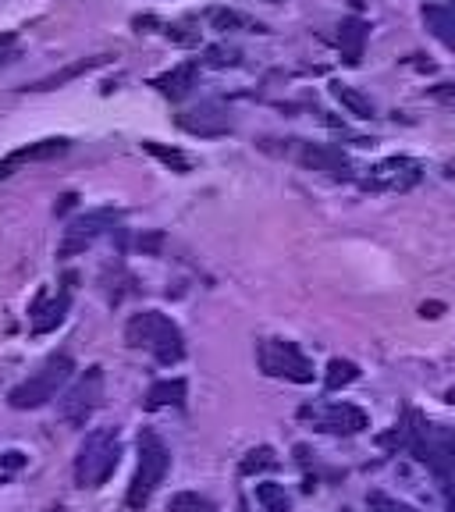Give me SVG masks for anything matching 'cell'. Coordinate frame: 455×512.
I'll return each instance as SVG.
<instances>
[{
  "mask_svg": "<svg viewBox=\"0 0 455 512\" xmlns=\"http://www.w3.org/2000/svg\"><path fill=\"white\" fill-rule=\"evenodd\" d=\"M185 381L175 377V381H157L146 392V409H164V406H185Z\"/></svg>",
  "mask_w": 455,
  "mask_h": 512,
  "instance_id": "14",
  "label": "cell"
},
{
  "mask_svg": "<svg viewBox=\"0 0 455 512\" xmlns=\"http://www.w3.org/2000/svg\"><path fill=\"white\" fill-rule=\"evenodd\" d=\"M168 512H217V509L210 505V498L196 495V491H178L168 502Z\"/></svg>",
  "mask_w": 455,
  "mask_h": 512,
  "instance_id": "20",
  "label": "cell"
},
{
  "mask_svg": "<svg viewBox=\"0 0 455 512\" xmlns=\"http://www.w3.org/2000/svg\"><path fill=\"white\" fill-rule=\"evenodd\" d=\"M192 75H196V64H182L178 72H171V75H164V79H160V89H164V93L182 96L185 89L192 86Z\"/></svg>",
  "mask_w": 455,
  "mask_h": 512,
  "instance_id": "21",
  "label": "cell"
},
{
  "mask_svg": "<svg viewBox=\"0 0 455 512\" xmlns=\"http://www.w3.org/2000/svg\"><path fill=\"white\" fill-rule=\"evenodd\" d=\"M256 502L264 505V512H292V502H288L285 488H281V484H274V480L256 484Z\"/></svg>",
  "mask_w": 455,
  "mask_h": 512,
  "instance_id": "17",
  "label": "cell"
},
{
  "mask_svg": "<svg viewBox=\"0 0 455 512\" xmlns=\"http://www.w3.org/2000/svg\"><path fill=\"white\" fill-rule=\"evenodd\" d=\"M434 100L455 111V82H445V86H434Z\"/></svg>",
  "mask_w": 455,
  "mask_h": 512,
  "instance_id": "23",
  "label": "cell"
},
{
  "mask_svg": "<svg viewBox=\"0 0 455 512\" xmlns=\"http://www.w3.org/2000/svg\"><path fill=\"white\" fill-rule=\"evenodd\" d=\"M146 150H150L153 157H160V160H164V164H175L178 171H189V160H185L178 150H164V146H157V143H146Z\"/></svg>",
  "mask_w": 455,
  "mask_h": 512,
  "instance_id": "22",
  "label": "cell"
},
{
  "mask_svg": "<svg viewBox=\"0 0 455 512\" xmlns=\"http://www.w3.org/2000/svg\"><path fill=\"white\" fill-rule=\"evenodd\" d=\"M317 427L328 434H360L367 431V413L360 406H349V402H335V406L317 413Z\"/></svg>",
  "mask_w": 455,
  "mask_h": 512,
  "instance_id": "9",
  "label": "cell"
},
{
  "mask_svg": "<svg viewBox=\"0 0 455 512\" xmlns=\"http://www.w3.org/2000/svg\"><path fill=\"white\" fill-rule=\"evenodd\" d=\"M64 313H68V292H61V296L47 306H43V299H40L36 310H32V335H47V331H54L64 320Z\"/></svg>",
  "mask_w": 455,
  "mask_h": 512,
  "instance_id": "13",
  "label": "cell"
},
{
  "mask_svg": "<svg viewBox=\"0 0 455 512\" xmlns=\"http://www.w3.org/2000/svg\"><path fill=\"white\" fill-rule=\"evenodd\" d=\"M125 342L132 349H146L157 363L171 367L185 356V338L178 331V324L171 317L157 310H146V313H136V317L125 324Z\"/></svg>",
  "mask_w": 455,
  "mask_h": 512,
  "instance_id": "1",
  "label": "cell"
},
{
  "mask_svg": "<svg viewBox=\"0 0 455 512\" xmlns=\"http://www.w3.org/2000/svg\"><path fill=\"white\" fill-rule=\"evenodd\" d=\"M409 445H413L416 459L431 466L434 473H441V477L455 470V434H448L445 427H438V424H420V420H416Z\"/></svg>",
  "mask_w": 455,
  "mask_h": 512,
  "instance_id": "7",
  "label": "cell"
},
{
  "mask_svg": "<svg viewBox=\"0 0 455 512\" xmlns=\"http://www.w3.org/2000/svg\"><path fill=\"white\" fill-rule=\"evenodd\" d=\"M64 150H68V143H64V139H47V143L15 150L11 157L0 160V178L15 175V168H22V164H29V160H47V157H57V153H64Z\"/></svg>",
  "mask_w": 455,
  "mask_h": 512,
  "instance_id": "11",
  "label": "cell"
},
{
  "mask_svg": "<svg viewBox=\"0 0 455 512\" xmlns=\"http://www.w3.org/2000/svg\"><path fill=\"white\" fill-rule=\"evenodd\" d=\"M363 36H367V29H363V22H356V18H349V22L342 25V54L349 64H356L363 57Z\"/></svg>",
  "mask_w": 455,
  "mask_h": 512,
  "instance_id": "16",
  "label": "cell"
},
{
  "mask_svg": "<svg viewBox=\"0 0 455 512\" xmlns=\"http://www.w3.org/2000/svg\"><path fill=\"white\" fill-rule=\"evenodd\" d=\"M303 164L313 171H324L331 178H349V160L342 157L338 150H328V146H306L303 150Z\"/></svg>",
  "mask_w": 455,
  "mask_h": 512,
  "instance_id": "12",
  "label": "cell"
},
{
  "mask_svg": "<svg viewBox=\"0 0 455 512\" xmlns=\"http://www.w3.org/2000/svg\"><path fill=\"white\" fill-rule=\"evenodd\" d=\"M360 377V367L352 360H331L328 363V374H324V384H328L331 392H338V388H345V384H352Z\"/></svg>",
  "mask_w": 455,
  "mask_h": 512,
  "instance_id": "19",
  "label": "cell"
},
{
  "mask_svg": "<svg viewBox=\"0 0 455 512\" xmlns=\"http://www.w3.org/2000/svg\"><path fill=\"white\" fill-rule=\"evenodd\" d=\"M168 466H171V452L164 445V438L153 431H143L139 434V463H136V477L128 484V495H125V505L128 509H143L146 502L153 498V491L164 484L168 477Z\"/></svg>",
  "mask_w": 455,
  "mask_h": 512,
  "instance_id": "3",
  "label": "cell"
},
{
  "mask_svg": "<svg viewBox=\"0 0 455 512\" xmlns=\"http://www.w3.org/2000/svg\"><path fill=\"white\" fill-rule=\"evenodd\" d=\"M374 505L381 512H413V509H406V505H395V502H388L384 495H374Z\"/></svg>",
  "mask_w": 455,
  "mask_h": 512,
  "instance_id": "24",
  "label": "cell"
},
{
  "mask_svg": "<svg viewBox=\"0 0 455 512\" xmlns=\"http://www.w3.org/2000/svg\"><path fill=\"white\" fill-rule=\"evenodd\" d=\"M342 512H352V509H342Z\"/></svg>",
  "mask_w": 455,
  "mask_h": 512,
  "instance_id": "28",
  "label": "cell"
},
{
  "mask_svg": "<svg viewBox=\"0 0 455 512\" xmlns=\"http://www.w3.org/2000/svg\"><path fill=\"white\" fill-rule=\"evenodd\" d=\"M420 178H424V168H420L413 157H388V160H381V164H374V168L367 171V178H363V189L406 192V189H413Z\"/></svg>",
  "mask_w": 455,
  "mask_h": 512,
  "instance_id": "8",
  "label": "cell"
},
{
  "mask_svg": "<svg viewBox=\"0 0 455 512\" xmlns=\"http://www.w3.org/2000/svg\"><path fill=\"white\" fill-rule=\"evenodd\" d=\"M11 43H15V36H0V61H4V54H8Z\"/></svg>",
  "mask_w": 455,
  "mask_h": 512,
  "instance_id": "26",
  "label": "cell"
},
{
  "mask_svg": "<svg viewBox=\"0 0 455 512\" xmlns=\"http://www.w3.org/2000/svg\"><path fill=\"white\" fill-rule=\"evenodd\" d=\"M274 466H278V456H274V448L260 445V448H253V452H246V459L239 463V470L246 473V477H256V473L274 470Z\"/></svg>",
  "mask_w": 455,
  "mask_h": 512,
  "instance_id": "18",
  "label": "cell"
},
{
  "mask_svg": "<svg viewBox=\"0 0 455 512\" xmlns=\"http://www.w3.org/2000/svg\"><path fill=\"white\" fill-rule=\"evenodd\" d=\"M424 25L441 47L455 50V8L452 4H427Z\"/></svg>",
  "mask_w": 455,
  "mask_h": 512,
  "instance_id": "10",
  "label": "cell"
},
{
  "mask_svg": "<svg viewBox=\"0 0 455 512\" xmlns=\"http://www.w3.org/2000/svg\"><path fill=\"white\" fill-rule=\"evenodd\" d=\"M445 402H452V406H455V388H448V392H445Z\"/></svg>",
  "mask_w": 455,
  "mask_h": 512,
  "instance_id": "27",
  "label": "cell"
},
{
  "mask_svg": "<svg viewBox=\"0 0 455 512\" xmlns=\"http://www.w3.org/2000/svg\"><path fill=\"white\" fill-rule=\"evenodd\" d=\"M121 459V438L118 427H96L86 434V441L79 445V456H75V484L79 488H100L107 484L114 470H118Z\"/></svg>",
  "mask_w": 455,
  "mask_h": 512,
  "instance_id": "2",
  "label": "cell"
},
{
  "mask_svg": "<svg viewBox=\"0 0 455 512\" xmlns=\"http://www.w3.org/2000/svg\"><path fill=\"white\" fill-rule=\"evenodd\" d=\"M72 370H75L72 356L57 352V356H50V360L43 363L36 374H29L22 384H15V388H11L8 402L15 409H40V406H47L50 399H57V392H61L64 384H68Z\"/></svg>",
  "mask_w": 455,
  "mask_h": 512,
  "instance_id": "4",
  "label": "cell"
},
{
  "mask_svg": "<svg viewBox=\"0 0 455 512\" xmlns=\"http://www.w3.org/2000/svg\"><path fill=\"white\" fill-rule=\"evenodd\" d=\"M104 370L100 367H89L86 374L79 377V381L68 388V395L61 399V420L64 424H72V427H86L89 424V416L96 413V409L104 406Z\"/></svg>",
  "mask_w": 455,
  "mask_h": 512,
  "instance_id": "5",
  "label": "cell"
},
{
  "mask_svg": "<svg viewBox=\"0 0 455 512\" xmlns=\"http://www.w3.org/2000/svg\"><path fill=\"white\" fill-rule=\"evenodd\" d=\"M256 360H260V370H264V374H271V377H285V381H296V384H310L313 381V363L306 360L303 352H299L292 342L267 338V342H260Z\"/></svg>",
  "mask_w": 455,
  "mask_h": 512,
  "instance_id": "6",
  "label": "cell"
},
{
  "mask_svg": "<svg viewBox=\"0 0 455 512\" xmlns=\"http://www.w3.org/2000/svg\"><path fill=\"white\" fill-rule=\"evenodd\" d=\"M331 93H335V100L349 114H356V118H374V104H370V100L360 93V89H352V86H342V82H335V86H331Z\"/></svg>",
  "mask_w": 455,
  "mask_h": 512,
  "instance_id": "15",
  "label": "cell"
},
{
  "mask_svg": "<svg viewBox=\"0 0 455 512\" xmlns=\"http://www.w3.org/2000/svg\"><path fill=\"white\" fill-rule=\"evenodd\" d=\"M22 463H25L22 452H4V459H0V466H4V470H18Z\"/></svg>",
  "mask_w": 455,
  "mask_h": 512,
  "instance_id": "25",
  "label": "cell"
}]
</instances>
